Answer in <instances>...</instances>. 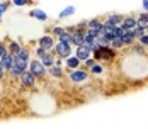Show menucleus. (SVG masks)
<instances>
[{"instance_id":"obj_1","label":"nucleus","mask_w":148,"mask_h":129,"mask_svg":"<svg viewBox=\"0 0 148 129\" xmlns=\"http://www.w3.org/2000/svg\"><path fill=\"white\" fill-rule=\"evenodd\" d=\"M92 55H94L92 58L95 61H112L114 58L118 56L116 49H112L111 46H99V49H95Z\"/></svg>"},{"instance_id":"obj_2","label":"nucleus","mask_w":148,"mask_h":129,"mask_svg":"<svg viewBox=\"0 0 148 129\" xmlns=\"http://www.w3.org/2000/svg\"><path fill=\"white\" fill-rule=\"evenodd\" d=\"M29 72L32 73L36 78H38V76H39V78H43L46 73H48V68L41 63V59H32V61L29 63Z\"/></svg>"},{"instance_id":"obj_3","label":"nucleus","mask_w":148,"mask_h":129,"mask_svg":"<svg viewBox=\"0 0 148 129\" xmlns=\"http://www.w3.org/2000/svg\"><path fill=\"white\" fill-rule=\"evenodd\" d=\"M29 70V63L27 61H24V59H21V58H17L15 56V63H14V66H12V70H10V75L12 76H21L22 73H26Z\"/></svg>"},{"instance_id":"obj_4","label":"nucleus","mask_w":148,"mask_h":129,"mask_svg":"<svg viewBox=\"0 0 148 129\" xmlns=\"http://www.w3.org/2000/svg\"><path fill=\"white\" fill-rule=\"evenodd\" d=\"M89 78V72L85 68H78V70H73L70 72V82L72 83H82V82H87Z\"/></svg>"},{"instance_id":"obj_5","label":"nucleus","mask_w":148,"mask_h":129,"mask_svg":"<svg viewBox=\"0 0 148 129\" xmlns=\"http://www.w3.org/2000/svg\"><path fill=\"white\" fill-rule=\"evenodd\" d=\"M53 51H55V55H56L58 58H63V59H66V58L72 56V46L63 44V43H56Z\"/></svg>"},{"instance_id":"obj_6","label":"nucleus","mask_w":148,"mask_h":129,"mask_svg":"<svg viewBox=\"0 0 148 129\" xmlns=\"http://www.w3.org/2000/svg\"><path fill=\"white\" fill-rule=\"evenodd\" d=\"M39 46L45 48L48 53H49L51 49H55V39H53V36H49V34L41 36V38H39Z\"/></svg>"},{"instance_id":"obj_7","label":"nucleus","mask_w":148,"mask_h":129,"mask_svg":"<svg viewBox=\"0 0 148 129\" xmlns=\"http://www.w3.org/2000/svg\"><path fill=\"white\" fill-rule=\"evenodd\" d=\"M75 56L84 63V61H87V59L92 58V51H90L87 46H82V48H77V49H75Z\"/></svg>"},{"instance_id":"obj_8","label":"nucleus","mask_w":148,"mask_h":129,"mask_svg":"<svg viewBox=\"0 0 148 129\" xmlns=\"http://www.w3.org/2000/svg\"><path fill=\"white\" fill-rule=\"evenodd\" d=\"M19 78H21V83H22L24 87H32L34 83H36V76H34L29 70H27L26 73H22Z\"/></svg>"},{"instance_id":"obj_9","label":"nucleus","mask_w":148,"mask_h":129,"mask_svg":"<svg viewBox=\"0 0 148 129\" xmlns=\"http://www.w3.org/2000/svg\"><path fill=\"white\" fill-rule=\"evenodd\" d=\"M121 27H124L126 31H133V29L138 27V20H136V17H124L123 19V24H121Z\"/></svg>"},{"instance_id":"obj_10","label":"nucleus","mask_w":148,"mask_h":129,"mask_svg":"<svg viewBox=\"0 0 148 129\" xmlns=\"http://www.w3.org/2000/svg\"><path fill=\"white\" fill-rule=\"evenodd\" d=\"M65 61H66V68H68V70H72V72H73V70H78V68H82V66H80V65H82V61L75 56V55H73V56H70V58H66Z\"/></svg>"},{"instance_id":"obj_11","label":"nucleus","mask_w":148,"mask_h":129,"mask_svg":"<svg viewBox=\"0 0 148 129\" xmlns=\"http://www.w3.org/2000/svg\"><path fill=\"white\" fill-rule=\"evenodd\" d=\"M53 53H55V51H53ZM53 53L49 51V53H46L45 56L41 58V63L45 65L48 70H49L51 66H55V61H56V56H53Z\"/></svg>"},{"instance_id":"obj_12","label":"nucleus","mask_w":148,"mask_h":129,"mask_svg":"<svg viewBox=\"0 0 148 129\" xmlns=\"http://www.w3.org/2000/svg\"><path fill=\"white\" fill-rule=\"evenodd\" d=\"M0 61H2L3 68L10 72V70H12V66H14V63H15V56H14V55H10V53H9V55H5V56L2 58Z\"/></svg>"},{"instance_id":"obj_13","label":"nucleus","mask_w":148,"mask_h":129,"mask_svg":"<svg viewBox=\"0 0 148 129\" xmlns=\"http://www.w3.org/2000/svg\"><path fill=\"white\" fill-rule=\"evenodd\" d=\"M29 15H32L34 19H38V20H41V22H46V20H48V14H46L45 10H41V9H32L29 12Z\"/></svg>"},{"instance_id":"obj_14","label":"nucleus","mask_w":148,"mask_h":129,"mask_svg":"<svg viewBox=\"0 0 148 129\" xmlns=\"http://www.w3.org/2000/svg\"><path fill=\"white\" fill-rule=\"evenodd\" d=\"M121 41H123V44L124 46H134V41H136V38H134L133 31H128L123 38H121Z\"/></svg>"},{"instance_id":"obj_15","label":"nucleus","mask_w":148,"mask_h":129,"mask_svg":"<svg viewBox=\"0 0 148 129\" xmlns=\"http://www.w3.org/2000/svg\"><path fill=\"white\" fill-rule=\"evenodd\" d=\"M48 73H49L51 76H55V78H63V75H65L63 68H61L60 65H55V66H51V68L48 70Z\"/></svg>"},{"instance_id":"obj_16","label":"nucleus","mask_w":148,"mask_h":129,"mask_svg":"<svg viewBox=\"0 0 148 129\" xmlns=\"http://www.w3.org/2000/svg\"><path fill=\"white\" fill-rule=\"evenodd\" d=\"M123 19H124V17H123V15H119V14H111L109 17H107V22L118 27V26H121V24H123Z\"/></svg>"},{"instance_id":"obj_17","label":"nucleus","mask_w":148,"mask_h":129,"mask_svg":"<svg viewBox=\"0 0 148 129\" xmlns=\"http://www.w3.org/2000/svg\"><path fill=\"white\" fill-rule=\"evenodd\" d=\"M136 20H138V27L147 29V31H148V14H147V12L140 14L138 17H136Z\"/></svg>"},{"instance_id":"obj_18","label":"nucleus","mask_w":148,"mask_h":129,"mask_svg":"<svg viewBox=\"0 0 148 129\" xmlns=\"http://www.w3.org/2000/svg\"><path fill=\"white\" fill-rule=\"evenodd\" d=\"M7 49H9V53H10V55H14V56H17V55L21 53L22 46H21L19 43H15V41H12V43H9V48H7Z\"/></svg>"},{"instance_id":"obj_19","label":"nucleus","mask_w":148,"mask_h":129,"mask_svg":"<svg viewBox=\"0 0 148 129\" xmlns=\"http://www.w3.org/2000/svg\"><path fill=\"white\" fill-rule=\"evenodd\" d=\"M75 10H77V9H75L73 5H68V7H66V9H63V10H61V12H60V19H66V17H70V15H73L75 14Z\"/></svg>"},{"instance_id":"obj_20","label":"nucleus","mask_w":148,"mask_h":129,"mask_svg":"<svg viewBox=\"0 0 148 129\" xmlns=\"http://www.w3.org/2000/svg\"><path fill=\"white\" fill-rule=\"evenodd\" d=\"M58 43H63V44H68V46H73V39H72V34L65 32L63 36L58 38Z\"/></svg>"},{"instance_id":"obj_21","label":"nucleus","mask_w":148,"mask_h":129,"mask_svg":"<svg viewBox=\"0 0 148 129\" xmlns=\"http://www.w3.org/2000/svg\"><path fill=\"white\" fill-rule=\"evenodd\" d=\"M17 58H21V59H24V61L31 63V59H29V49H27V48H22V49H21V53L17 55Z\"/></svg>"},{"instance_id":"obj_22","label":"nucleus","mask_w":148,"mask_h":129,"mask_svg":"<svg viewBox=\"0 0 148 129\" xmlns=\"http://www.w3.org/2000/svg\"><path fill=\"white\" fill-rule=\"evenodd\" d=\"M131 49H133L134 55H140V56H145V53H147V51H145V48H143L141 44H134Z\"/></svg>"},{"instance_id":"obj_23","label":"nucleus","mask_w":148,"mask_h":129,"mask_svg":"<svg viewBox=\"0 0 148 129\" xmlns=\"http://www.w3.org/2000/svg\"><path fill=\"white\" fill-rule=\"evenodd\" d=\"M133 34H134V38H136V39H140V38H143V36L147 34V29L136 27V29H133Z\"/></svg>"},{"instance_id":"obj_24","label":"nucleus","mask_w":148,"mask_h":129,"mask_svg":"<svg viewBox=\"0 0 148 129\" xmlns=\"http://www.w3.org/2000/svg\"><path fill=\"white\" fill-rule=\"evenodd\" d=\"M95 65H97V61H95L94 58H90V59H87V61H84V68H85V70H92Z\"/></svg>"},{"instance_id":"obj_25","label":"nucleus","mask_w":148,"mask_h":129,"mask_svg":"<svg viewBox=\"0 0 148 129\" xmlns=\"http://www.w3.org/2000/svg\"><path fill=\"white\" fill-rule=\"evenodd\" d=\"M65 32H66V27H61V26H55V27H53V34H55V36H63V34H65Z\"/></svg>"},{"instance_id":"obj_26","label":"nucleus","mask_w":148,"mask_h":129,"mask_svg":"<svg viewBox=\"0 0 148 129\" xmlns=\"http://www.w3.org/2000/svg\"><path fill=\"white\" fill-rule=\"evenodd\" d=\"M111 48H112V49H119V48H124V44H123V41H121L119 38H116V39H112Z\"/></svg>"},{"instance_id":"obj_27","label":"nucleus","mask_w":148,"mask_h":129,"mask_svg":"<svg viewBox=\"0 0 148 129\" xmlns=\"http://www.w3.org/2000/svg\"><path fill=\"white\" fill-rule=\"evenodd\" d=\"M126 32H128L126 29H124V27H121V26H119V27H116V31H114V38H119V39H121V38H123V36H124Z\"/></svg>"},{"instance_id":"obj_28","label":"nucleus","mask_w":148,"mask_h":129,"mask_svg":"<svg viewBox=\"0 0 148 129\" xmlns=\"http://www.w3.org/2000/svg\"><path fill=\"white\" fill-rule=\"evenodd\" d=\"M102 72H104V68L99 65V63H97V65H95V66L90 70V73H92V75H102Z\"/></svg>"},{"instance_id":"obj_29","label":"nucleus","mask_w":148,"mask_h":129,"mask_svg":"<svg viewBox=\"0 0 148 129\" xmlns=\"http://www.w3.org/2000/svg\"><path fill=\"white\" fill-rule=\"evenodd\" d=\"M46 53H48V51H46L45 48H41V46H38V48H36V56H38V59H41Z\"/></svg>"},{"instance_id":"obj_30","label":"nucleus","mask_w":148,"mask_h":129,"mask_svg":"<svg viewBox=\"0 0 148 129\" xmlns=\"http://www.w3.org/2000/svg\"><path fill=\"white\" fill-rule=\"evenodd\" d=\"M27 3H29L27 0H12V5H15V7H24Z\"/></svg>"},{"instance_id":"obj_31","label":"nucleus","mask_w":148,"mask_h":129,"mask_svg":"<svg viewBox=\"0 0 148 129\" xmlns=\"http://www.w3.org/2000/svg\"><path fill=\"white\" fill-rule=\"evenodd\" d=\"M5 55H9V49L5 48V44L3 43H0V59L5 56Z\"/></svg>"},{"instance_id":"obj_32","label":"nucleus","mask_w":148,"mask_h":129,"mask_svg":"<svg viewBox=\"0 0 148 129\" xmlns=\"http://www.w3.org/2000/svg\"><path fill=\"white\" fill-rule=\"evenodd\" d=\"M9 5H10L9 2H2V3H0V15H2V14H5V12H7V9H9Z\"/></svg>"},{"instance_id":"obj_33","label":"nucleus","mask_w":148,"mask_h":129,"mask_svg":"<svg viewBox=\"0 0 148 129\" xmlns=\"http://www.w3.org/2000/svg\"><path fill=\"white\" fill-rule=\"evenodd\" d=\"M140 44H141L143 48H148V34H145L143 38H140Z\"/></svg>"},{"instance_id":"obj_34","label":"nucleus","mask_w":148,"mask_h":129,"mask_svg":"<svg viewBox=\"0 0 148 129\" xmlns=\"http://www.w3.org/2000/svg\"><path fill=\"white\" fill-rule=\"evenodd\" d=\"M141 5H143V10L148 14V0H143V3H141Z\"/></svg>"},{"instance_id":"obj_35","label":"nucleus","mask_w":148,"mask_h":129,"mask_svg":"<svg viewBox=\"0 0 148 129\" xmlns=\"http://www.w3.org/2000/svg\"><path fill=\"white\" fill-rule=\"evenodd\" d=\"M3 73H5V68H3V65H2V61H0V78L3 76Z\"/></svg>"},{"instance_id":"obj_36","label":"nucleus","mask_w":148,"mask_h":129,"mask_svg":"<svg viewBox=\"0 0 148 129\" xmlns=\"http://www.w3.org/2000/svg\"><path fill=\"white\" fill-rule=\"evenodd\" d=\"M0 19H2V15H0Z\"/></svg>"}]
</instances>
